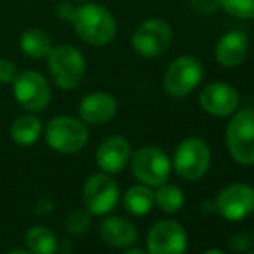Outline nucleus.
I'll return each instance as SVG.
<instances>
[{
    "label": "nucleus",
    "instance_id": "obj_8",
    "mask_svg": "<svg viewBox=\"0 0 254 254\" xmlns=\"http://www.w3.org/2000/svg\"><path fill=\"white\" fill-rule=\"evenodd\" d=\"M12 92L17 104L28 113L44 111L52 99V90L47 78L33 69L17 73L16 80L12 81Z\"/></svg>",
    "mask_w": 254,
    "mask_h": 254
},
{
    "label": "nucleus",
    "instance_id": "obj_23",
    "mask_svg": "<svg viewBox=\"0 0 254 254\" xmlns=\"http://www.w3.org/2000/svg\"><path fill=\"white\" fill-rule=\"evenodd\" d=\"M220 7L227 14L235 17L251 19L254 17V0H218Z\"/></svg>",
    "mask_w": 254,
    "mask_h": 254
},
{
    "label": "nucleus",
    "instance_id": "obj_12",
    "mask_svg": "<svg viewBox=\"0 0 254 254\" xmlns=\"http://www.w3.org/2000/svg\"><path fill=\"white\" fill-rule=\"evenodd\" d=\"M187 234L175 220H161L152 225L147 235L149 254H185Z\"/></svg>",
    "mask_w": 254,
    "mask_h": 254
},
{
    "label": "nucleus",
    "instance_id": "obj_30",
    "mask_svg": "<svg viewBox=\"0 0 254 254\" xmlns=\"http://www.w3.org/2000/svg\"><path fill=\"white\" fill-rule=\"evenodd\" d=\"M204 254H225V253L220 251V249H209V251H206Z\"/></svg>",
    "mask_w": 254,
    "mask_h": 254
},
{
    "label": "nucleus",
    "instance_id": "obj_28",
    "mask_svg": "<svg viewBox=\"0 0 254 254\" xmlns=\"http://www.w3.org/2000/svg\"><path fill=\"white\" fill-rule=\"evenodd\" d=\"M123 254H149L145 249H140V248H131V246H128L127 251H125Z\"/></svg>",
    "mask_w": 254,
    "mask_h": 254
},
{
    "label": "nucleus",
    "instance_id": "obj_9",
    "mask_svg": "<svg viewBox=\"0 0 254 254\" xmlns=\"http://www.w3.org/2000/svg\"><path fill=\"white\" fill-rule=\"evenodd\" d=\"M173 42V30L166 21L152 17L140 24L131 37V47L138 56L154 59L170 49Z\"/></svg>",
    "mask_w": 254,
    "mask_h": 254
},
{
    "label": "nucleus",
    "instance_id": "obj_20",
    "mask_svg": "<svg viewBox=\"0 0 254 254\" xmlns=\"http://www.w3.org/2000/svg\"><path fill=\"white\" fill-rule=\"evenodd\" d=\"M26 248L31 254H56L57 251V235L49 227L37 225L26 232Z\"/></svg>",
    "mask_w": 254,
    "mask_h": 254
},
{
    "label": "nucleus",
    "instance_id": "obj_13",
    "mask_svg": "<svg viewBox=\"0 0 254 254\" xmlns=\"http://www.w3.org/2000/svg\"><path fill=\"white\" fill-rule=\"evenodd\" d=\"M241 97L239 92L232 85L223 81H214L209 83L199 94V104L207 114L218 118L230 116L237 111Z\"/></svg>",
    "mask_w": 254,
    "mask_h": 254
},
{
    "label": "nucleus",
    "instance_id": "obj_7",
    "mask_svg": "<svg viewBox=\"0 0 254 254\" xmlns=\"http://www.w3.org/2000/svg\"><path fill=\"white\" fill-rule=\"evenodd\" d=\"M202 76V64L192 56H182L168 66L163 78V88L170 97H185L201 83Z\"/></svg>",
    "mask_w": 254,
    "mask_h": 254
},
{
    "label": "nucleus",
    "instance_id": "obj_31",
    "mask_svg": "<svg viewBox=\"0 0 254 254\" xmlns=\"http://www.w3.org/2000/svg\"><path fill=\"white\" fill-rule=\"evenodd\" d=\"M76 2H88V0H76Z\"/></svg>",
    "mask_w": 254,
    "mask_h": 254
},
{
    "label": "nucleus",
    "instance_id": "obj_27",
    "mask_svg": "<svg viewBox=\"0 0 254 254\" xmlns=\"http://www.w3.org/2000/svg\"><path fill=\"white\" fill-rule=\"evenodd\" d=\"M230 246L239 253L248 251V249L253 246V239L249 237L248 234H237V235H234V237L230 239Z\"/></svg>",
    "mask_w": 254,
    "mask_h": 254
},
{
    "label": "nucleus",
    "instance_id": "obj_4",
    "mask_svg": "<svg viewBox=\"0 0 254 254\" xmlns=\"http://www.w3.org/2000/svg\"><path fill=\"white\" fill-rule=\"evenodd\" d=\"M227 149L234 161L244 166L254 164V109H242L227 127Z\"/></svg>",
    "mask_w": 254,
    "mask_h": 254
},
{
    "label": "nucleus",
    "instance_id": "obj_22",
    "mask_svg": "<svg viewBox=\"0 0 254 254\" xmlns=\"http://www.w3.org/2000/svg\"><path fill=\"white\" fill-rule=\"evenodd\" d=\"M185 202V195L180 187L170 184H163L157 187L156 194H154V204H157L161 211L171 214L182 209Z\"/></svg>",
    "mask_w": 254,
    "mask_h": 254
},
{
    "label": "nucleus",
    "instance_id": "obj_21",
    "mask_svg": "<svg viewBox=\"0 0 254 254\" xmlns=\"http://www.w3.org/2000/svg\"><path fill=\"white\" fill-rule=\"evenodd\" d=\"M123 206L133 216H144L154 206V192L147 185H133L125 194Z\"/></svg>",
    "mask_w": 254,
    "mask_h": 254
},
{
    "label": "nucleus",
    "instance_id": "obj_17",
    "mask_svg": "<svg viewBox=\"0 0 254 254\" xmlns=\"http://www.w3.org/2000/svg\"><path fill=\"white\" fill-rule=\"evenodd\" d=\"M99 235L111 248H128L137 241V228L131 221L121 216H107L99 227Z\"/></svg>",
    "mask_w": 254,
    "mask_h": 254
},
{
    "label": "nucleus",
    "instance_id": "obj_5",
    "mask_svg": "<svg viewBox=\"0 0 254 254\" xmlns=\"http://www.w3.org/2000/svg\"><path fill=\"white\" fill-rule=\"evenodd\" d=\"M211 164V151L199 137L185 138L178 144L173 156V168L184 180L194 182L207 173Z\"/></svg>",
    "mask_w": 254,
    "mask_h": 254
},
{
    "label": "nucleus",
    "instance_id": "obj_3",
    "mask_svg": "<svg viewBox=\"0 0 254 254\" xmlns=\"http://www.w3.org/2000/svg\"><path fill=\"white\" fill-rule=\"evenodd\" d=\"M45 140L59 154L80 152L88 142V130L83 121L71 116H57L45 128Z\"/></svg>",
    "mask_w": 254,
    "mask_h": 254
},
{
    "label": "nucleus",
    "instance_id": "obj_24",
    "mask_svg": "<svg viewBox=\"0 0 254 254\" xmlns=\"http://www.w3.org/2000/svg\"><path fill=\"white\" fill-rule=\"evenodd\" d=\"M90 220H92V214L87 209H76L73 213H69V216L66 218V230L69 234L80 235L88 230Z\"/></svg>",
    "mask_w": 254,
    "mask_h": 254
},
{
    "label": "nucleus",
    "instance_id": "obj_15",
    "mask_svg": "<svg viewBox=\"0 0 254 254\" xmlns=\"http://www.w3.org/2000/svg\"><path fill=\"white\" fill-rule=\"evenodd\" d=\"M118 109V102L107 92H94L80 102V118L83 123L88 125H102L114 118Z\"/></svg>",
    "mask_w": 254,
    "mask_h": 254
},
{
    "label": "nucleus",
    "instance_id": "obj_1",
    "mask_svg": "<svg viewBox=\"0 0 254 254\" xmlns=\"http://www.w3.org/2000/svg\"><path fill=\"white\" fill-rule=\"evenodd\" d=\"M69 21L78 37L95 47L107 45L116 37V19L99 3H83L74 7Z\"/></svg>",
    "mask_w": 254,
    "mask_h": 254
},
{
    "label": "nucleus",
    "instance_id": "obj_18",
    "mask_svg": "<svg viewBox=\"0 0 254 254\" xmlns=\"http://www.w3.org/2000/svg\"><path fill=\"white\" fill-rule=\"evenodd\" d=\"M42 121L35 114H23L10 125V138L21 147H30L40 138Z\"/></svg>",
    "mask_w": 254,
    "mask_h": 254
},
{
    "label": "nucleus",
    "instance_id": "obj_10",
    "mask_svg": "<svg viewBox=\"0 0 254 254\" xmlns=\"http://www.w3.org/2000/svg\"><path fill=\"white\" fill-rule=\"evenodd\" d=\"M120 201V187L109 173H95L85 182L83 202L92 216L109 214Z\"/></svg>",
    "mask_w": 254,
    "mask_h": 254
},
{
    "label": "nucleus",
    "instance_id": "obj_32",
    "mask_svg": "<svg viewBox=\"0 0 254 254\" xmlns=\"http://www.w3.org/2000/svg\"><path fill=\"white\" fill-rule=\"evenodd\" d=\"M248 254H254V251H253V253H248Z\"/></svg>",
    "mask_w": 254,
    "mask_h": 254
},
{
    "label": "nucleus",
    "instance_id": "obj_16",
    "mask_svg": "<svg viewBox=\"0 0 254 254\" xmlns=\"http://www.w3.org/2000/svg\"><path fill=\"white\" fill-rule=\"evenodd\" d=\"M248 37L241 31H230L218 40L216 47H214V57L221 66L235 67L244 63V59L248 57Z\"/></svg>",
    "mask_w": 254,
    "mask_h": 254
},
{
    "label": "nucleus",
    "instance_id": "obj_25",
    "mask_svg": "<svg viewBox=\"0 0 254 254\" xmlns=\"http://www.w3.org/2000/svg\"><path fill=\"white\" fill-rule=\"evenodd\" d=\"M17 73H19V71H17L16 64H14L12 61L0 59V83H3V85L12 83V81L16 80Z\"/></svg>",
    "mask_w": 254,
    "mask_h": 254
},
{
    "label": "nucleus",
    "instance_id": "obj_14",
    "mask_svg": "<svg viewBox=\"0 0 254 254\" xmlns=\"http://www.w3.org/2000/svg\"><path fill=\"white\" fill-rule=\"evenodd\" d=\"M131 157V149L127 138L123 137H109L99 145L95 152V161L97 166L104 173H120L128 164Z\"/></svg>",
    "mask_w": 254,
    "mask_h": 254
},
{
    "label": "nucleus",
    "instance_id": "obj_11",
    "mask_svg": "<svg viewBox=\"0 0 254 254\" xmlns=\"http://www.w3.org/2000/svg\"><path fill=\"white\" fill-rule=\"evenodd\" d=\"M214 209L223 220L241 221L254 211V189L248 184H230L221 189Z\"/></svg>",
    "mask_w": 254,
    "mask_h": 254
},
{
    "label": "nucleus",
    "instance_id": "obj_29",
    "mask_svg": "<svg viewBox=\"0 0 254 254\" xmlns=\"http://www.w3.org/2000/svg\"><path fill=\"white\" fill-rule=\"evenodd\" d=\"M7 254H31L30 251H24V249H14V251L7 253Z\"/></svg>",
    "mask_w": 254,
    "mask_h": 254
},
{
    "label": "nucleus",
    "instance_id": "obj_26",
    "mask_svg": "<svg viewBox=\"0 0 254 254\" xmlns=\"http://www.w3.org/2000/svg\"><path fill=\"white\" fill-rule=\"evenodd\" d=\"M190 7L194 9V12L201 16H209L220 7V2L218 0H190Z\"/></svg>",
    "mask_w": 254,
    "mask_h": 254
},
{
    "label": "nucleus",
    "instance_id": "obj_2",
    "mask_svg": "<svg viewBox=\"0 0 254 254\" xmlns=\"http://www.w3.org/2000/svg\"><path fill=\"white\" fill-rule=\"evenodd\" d=\"M49 71L52 80L63 90H74L81 85L87 73V63L83 54L73 45H59L52 47L47 56Z\"/></svg>",
    "mask_w": 254,
    "mask_h": 254
},
{
    "label": "nucleus",
    "instance_id": "obj_19",
    "mask_svg": "<svg viewBox=\"0 0 254 254\" xmlns=\"http://www.w3.org/2000/svg\"><path fill=\"white\" fill-rule=\"evenodd\" d=\"M21 51L30 59H47L52 51V40L40 28H30L21 35Z\"/></svg>",
    "mask_w": 254,
    "mask_h": 254
},
{
    "label": "nucleus",
    "instance_id": "obj_6",
    "mask_svg": "<svg viewBox=\"0 0 254 254\" xmlns=\"http://www.w3.org/2000/svg\"><path fill=\"white\" fill-rule=\"evenodd\" d=\"M130 163L135 178L147 187H159L170 178L171 161L159 147L144 145L137 149L130 157Z\"/></svg>",
    "mask_w": 254,
    "mask_h": 254
}]
</instances>
